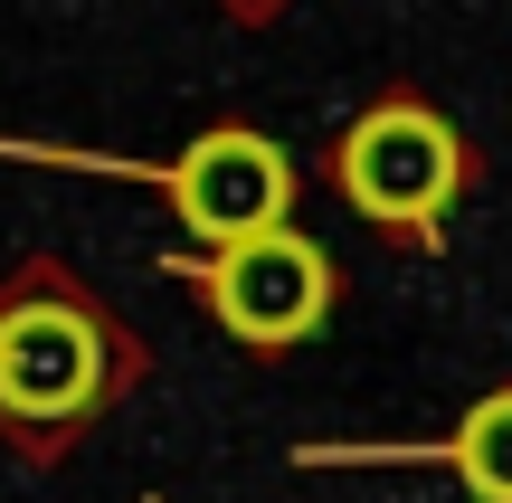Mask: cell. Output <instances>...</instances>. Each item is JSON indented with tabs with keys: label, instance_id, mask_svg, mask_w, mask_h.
<instances>
[{
	"label": "cell",
	"instance_id": "1",
	"mask_svg": "<svg viewBox=\"0 0 512 503\" xmlns=\"http://www.w3.org/2000/svg\"><path fill=\"white\" fill-rule=\"evenodd\" d=\"M124 380V352H114V323L95 314L76 285H19L0 304V428H86L95 409Z\"/></svg>",
	"mask_w": 512,
	"mask_h": 503
},
{
	"label": "cell",
	"instance_id": "2",
	"mask_svg": "<svg viewBox=\"0 0 512 503\" xmlns=\"http://www.w3.org/2000/svg\"><path fill=\"white\" fill-rule=\"evenodd\" d=\"M332 181H342V200L361 209V219L418 228V238H427V228L456 209V190H465V143H456V124H446L437 105L389 95V105H370L361 124L342 133Z\"/></svg>",
	"mask_w": 512,
	"mask_h": 503
},
{
	"label": "cell",
	"instance_id": "3",
	"mask_svg": "<svg viewBox=\"0 0 512 503\" xmlns=\"http://www.w3.org/2000/svg\"><path fill=\"white\" fill-rule=\"evenodd\" d=\"M200 295L247 352H285V342L323 333L332 314V257L294 228H266V238H238L200 266Z\"/></svg>",
	"mask_w": 512,
	"mask_h": 503
},
{
	"label": "cell",
	"instance_id": "4",
	"mask_svg": "<svg viewBox=\"0 0 512 503\" xmlns=\"http://www.w3.org/2000/svg\"><path fill=\"white\" fill-rule=\"evenodd\" d=\"M162 181H171V209H181V228L200 247L266 238V228H285V209H294V162L266 143V133H247V124L200 133Z\"/></svg>",
	"mask_w": 512,
	"mask_h": 503
},
{
	"label": "cell",
	"instance_id": "5",
	"mask_svg": "<svg viewBox=\"0 0 512 503\" xmlns=\"http://www.w3.org/2000/svg\"><path fill=\"white\" fill-rule=\"evenodd\" d=\"M456 475L475 485V503H512V390L475 399L456 428Z\"/></svg>",
	"mask_w": 512,
	"mask_h": 503
}]
</instances>
